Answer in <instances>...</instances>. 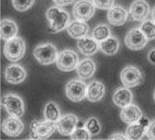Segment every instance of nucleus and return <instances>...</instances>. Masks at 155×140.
<instances>
[{
	"label": "nucleus",
	"mask_w": 155,
	"mask_h": 140,
	"mask_svg": "<svg viewBox=\"0 0 155 140\" xmlns=\"http://www.w3.org/2000/svg\"><path fill=\"white\" fill-rule=\"evenodd\" d=\"M46 19L48 21L49 31L58 33L67 28L70 23V15L58 6H54L46 11Z\"/></svg>",
	"instance_id": "obj_1"
},
{
	"label": "nucleus",
	"mask_w": 155,
	"mask_h": 140,
	"mask_svg": "<svg viewBox=\"0 0 155 140\" xmlns=\"http://www.w3.org/2000/svg\"><path fill=\"white\" fill-rule=\"evenodd\" d=\"M26 52V43L20 36H15L9 40H6L4 44L3 53L5 58L10 62H17L24 57Z\"/></svg>",
	"instance_id": "obj_2"
},
{
	"label": "nucleus",
	"mask_w": 155,
	"mask_h": 140,
	"mask_svg": "<svg viewBox=\"0 0 155 140\" xmlns=\"http://www.w3.org/2000/svg\"><path fill=\"white\" fill-rule=\"evenodd\" d=\"M58 52L57 47L51 42L38 45L33 51V55L38 62L42 65H49L57 63L58 57Z\"/></svg>",
	"instance_id": "obj_3"
},
{
	"label": "nucleus",
	"mask_w": 155,
	"mask_h": 140,
	"mask_svg": "<svg viewBox=\"0 0 155 140\" xmlns=\"http://www.w3.org/2000/svg\"><path fill=\"white\" fill-rule=\"evenodd\" d=\"M2 106L6 109V111L9 113V115L15 117H21L24 114L25 107L24 102L20 96L15 93H7L4 94L2 97Z\"/></svg>",
	"instance_id": "obj_4"
},
{
	"label": "nucleus",
	"mask_w": 155,
	"mask_h": 140,
	"mask_svg": "<svg viewBox=\"0 0 155 140\" xmlns=\"http://www.w3.org/2000/svg\"><path fill=\"white\" fill-rule=\"evenodd\" d=\"M87 86L81 79H73L66 84L65 94L72 102L79 103L86 98Z\"/></svg>",
	"instance_id": "obj_5"
},
{
	"label": "nucleus",
	"mask_w": 155,
	"mask_h": 140,
	"mask_svg": "<svg viewBox=\"0 0 155 140\" xmlns=\"http://www.w3.org/2000/svg\"><path fill=\"white\" fill-rule=\"evenodd\" d=\"M31 136L32 139H47L57 130L56 122L51 121H38L33 120L31 123Z\"/></svg>",
	"instance_id": "obj_6"
},
{
	"label": "nucleus",
	"mask_w": 155,
	"mask_h": 140,
	"mask_svg": "<svg viewBox=\"0 0 155 140\" xmlns=\"http://www.w3.org/2000/svg\"><path fill=\"white\" fill-rule=\"evenodd\" d=\"M121 82L124 87H135L140 86L144 83V75L142 71L135 65H127L126 66L120 74Z\"/></svg>",
	"instance_id": "obj_7"
},
{
	"label": "nucleus",
	"mask_w": 155,
	"mask_h": 140,
	"mask_svg": "<svg viewBox=\"0 0 155 140\" xmlns=\"http://www.w3.org/2000/svg\"><path fill=\"white\" fill-rule=\"evenodd\" d=\"M80 63L78 54L71 49H64L58 54L57 60V66L63 72H70L77 68Z\"/></svg>",
	"instance_id": "obj_8"
},
{
	"label": "nucleus",
	"mask_w": 155,
	"mask_h": 140,
	"mask_svg": "<svg viewBox=\"0 0 155 140\" xmlns=\"http://www.w3.org/2000/svg\"><path fill=\"white\" fill-rule=\"evenodd\" d=\"M147 41L148 39L145 34L142 32L140 27L129 30L124 36V44L128 49L133 51L142 50L147 44Z\"/></svg>",
	"instance_id": "obj_9"
},
{
	"label": "nucleus",
	"mask_w": 155,
	"mask_h": 140,
	"mask_svg": "<svg viewBox=\"0 0 155 140\" xmlns=\"http://www.w3.org/2000/svg\"><path fill=\"white\" fill-rule=\"evenodd\" d=\"M128 14L132 20L143 22L150 14V6L146 0H134L129 7Z\"/></svg>",
	"instance_id": "obj_10"
},
{
	"label": "nucleus",
	"mask_w": 155,
	"mask_h": 140,
	"mask_svg": "<svg viewBox=\"0 0 155 140\" xmlns=\"http://www.w3.org/2000/svg\"><path fill=\"white\" fill-rule=\"evenodd\" d=\"M95 8L93 1L90 0H79L73 7V15L76 19L87 21L91 19L95 14Z\"/></svg>",
	"instance_id": "obj_11"
},
{
	"label": "nucleus",
	"mask_w": 155,
	"mask_h": 140,
	"mask_svg": "<svg viewBox=\"0 0 155 140\" xmlns=\"http://www.w3.org/2000/svg\"><path fill=\"white\" fill-rule=\"evenodd\" d=\"M79 122V119L75 114H66L64 116H61L57 122V131L59 135L68 136L72 135V132L77 128V124Z\"/></svg>",
	"instance_id": "obj_12"
},
{
	"label": "nucleus",
	"mask_w": 155,
	"mask_h": 140,
	"mask_svg": "<svg viewBox=\"0 0 155 140\" xmlns=\"http://www.w3.org/2000/svg\"><path fill=\"white\" fill-rule=\"evenodd\" d=\"M4 77L6 82H8L9 84H17L25 81L27 77V72L21 65L12 63L6 67Z\"/></svg>",
	"instance_id": "obj_13"
},
{
	"label": "nucleus",
	"mask_w": 155,
	"mask_h": 140,
	"mask_svg": "<svg viewBox=\"0 0 155 140\" xmlns=\"http://www.w3.org/2000/svg\"><path fill=\"white\" fill-rule=\"evenodd\" d=\"M23 130H24V124L19 117L9 115V117L6 118L2 123V131L8 136H18L21 135Z\"/></svg>",
	"instance_id": "obj_14"
},
{
	"label": "nucleus",
	"mask_w": 155,
	"mask_h": 140,
	"mask_svg": "<svg viewBox=\"0 0 155 140\" xmlns=\"http://www.w3.org/2000/svg\"><path fill=\"white\" fill-rule=\"evenodd\" d=\"M128 12L122 6L114 5L111 9L107 11V20L113 26H122L127 21Z\"/></svg>",
	"instance_id": "obj_15"
},
{
	"label": "nucleus",
	"mask_w": 155,
	"mask_h": 140,
	"mask_svg": "<svg viewBox=\"0 0 155 140\" xmlns=\"http://www.w3.org/2000/svg\"><path fill=\"white\" fill-rule=\"evenodd\" d=\"M77 46L79 51L85 57H91L96 54L100 49V42L92 36H84L78 39Z\"/></svg>",
	"instance_id": "obj_16"
},
{
	"label": "nucleus",
	"mask_w": 155,
	"mask_h": 140,
	"mask_svg": "<svg viewBox=\"0 0 155 140\" xmlns=\"http://www.w3.org/2000/svg\"><path fill=\"white\" fill-rule=\"evenodd\" d=\"M142 117H143L142 111L138 106L134 104H130L127 107L122 108V111L120 112L121 120H123V122L128 125L139 122L142 119Z\"/></svg>",
	"instance_id": "obj_17"
},
{
	"label": "nucleus",
	"mask_w": 155,
	"mask_h": 140,
	"mask_svg": "<svg viewBox=\"0 0 155 140\" xmlns=\"http://www.w3.org/2000/svg\"><path fill=\"white\" fill-rule=\"evenodd\" d=\"M112 100L116 107L124 108L128 105L132 104L133 94L129 89V87H119L115 90L114 94H113Z\"/></svg>",
	"instance_id": "obj_18"
},
{
	"label": "nucleus",
	"mask_w": 155,
	"mask_h": 140,
	"mask_svg": "<svg viewBox=\"0 0 155 140\" xmlns=\"http://www.w3.org/2000/svg\"><path fill=\"white\" fill-rule=\"evenodd\" d=\"M68 35L74 39H80L87 36L89 32V26L86 21L76 19L71 21L66 28Z\"/></svg>",
	"instance_id": "obj_19"
},
{
	"label": "nucleus",
	"mask_w": 155,
	"mask_h": 140,
	"mask_svg": "<svg viewBox=\"0 0 155 140\" xmlns=\"http://www.w3.org/2000/svg\"><path fill=\"white\" fill-rule=\"evenodd\" d=\"M97 69V65L95 60L87 57L86 59H83L79 63L77 66V74L81 80H87V79L91 78Z\"/></svg>",
	"instance_id": "obj_20"
},
{
	"label": "nucleus",
	"mask_w": 155,
	"mask_h": 140,
	"mask_svg": "<svg viewBox=\"0 0 155 140\" xmlns=\"http://www.w3.org/2000/svg\"><path fill=\"white\" fill-rule=\"evenodd\" d=\"M105 95V87L102 82L93 81L88 84L86 99L90 102L96 103L102 100Z\"/></svg>",
	"instance_id": "obj_21"
},
{
	"label": "nucleus",
	"mask_w": 155,
	"mask_h": 140,
	"mask_svg": "<svg viewBox=\"0 0 155 140\" xmlns=\"http://www.w3.org/2000/svg\"><path fill=\"white\" fill-rule=\"evenodd\" d=\"M18 33L16 23L10 18H3L0 23V35L3 40H9L15 38Z\"/></svg>",
	"instance_id": "obj_22"
},
{
	"label": "nucleus",
	"mask_w": 155,
	"mask_h": 140,
	"mask_svg": "<svg viewBox=\"0 0 155 140\" xmlns=\"http://www.w3.org/2000/svg\"><path fill=\"white\" fill-rule=\"evenodd\" d=\"M147 127V126L145 125L144 123H142L141 121L130 124L127 128L124 135H126L127 138L129 140H139L146 135Z\"/></svg>",
	"instance_id": "obj_23"
},
{
	"label": "nucleus",
	"mask_w": 155,
	"mask_h": 140,
	"mask_svg": "<svg viewBox=\"0 0 155 140\" xmlns=\"http://www.w3.org/2000/svg\"><path fill=\"white\" fill-rule=\"evenodd\" d=\"M119 49H120V42L117 38L113 36H110L109 38L100 42V50L107 56L115 55Z\"/></svg>",
	"instance_id": "obj_24"
},
{
	"label": "nucleus",
	"mask_w": 155,
	"mask_h": 140,
	"mask_svg": "<svg viewBox=\"0 0 155 140\" xmlns=\"http://www.w3.org/2000/svg\"><path fill=\"white\" fill-rule=\"evenodd\" d=\"M43 115H44L45 120L51 121V122H57V121L61 117V108H59L57 103L50 101L47 103L44 107Z\"/></svg>",
	"instance_id": "obj_25"
},
{
	"label": "nucleus",
	"mask_w": 155,
	"mask_h": 140,
	"mask_svg": "<svg viewBox=\"0 0 155 140\" xmlns=\"http://www.w3.org/2000/svg\"><path fill=\"white\" fill-rule=\"evenodd\" d=\"M111 36L110 28L106 24H99L95 26V28L92 31V38L96 39L98 42H102L103 40L106 39Z\"/></svg>",
	"instance_id": "obj_26"
},
{
	"label": "nucleus",
	"mask_w": 155,
	"mask_h": 140,
	"mask_svg": "<svg viewBox=\"0 0 155 140\" xmlns=\"http://www.w3.org/2000/svg\"><path fill=\"white\" fill-rule=\"evenodd\" d=\"M140 29L145 34L148 40L155 39V21H153L152 19L150 20L147 19L145 21H143L140 26Z\"/></svg>",
	"instance_id": "obj_27"
},
{
	"label": "nucleus",
	"mask_w": 155,
	"mask_h": 140,
	"mask_svg": "<svg viewBox=\"0 0 155 140\" xmlns=\"http://www.w3.org/2000/svg\"><path fill=\"white\" fill-rule=\"evenodd\" d=\"M84 127L86 128V130L90 132L91 135H97L102 131V127H101L100 121L96 117H90L86 122Z\"/></svg>",
	"instance_id": "obj_28"
},
{
	"label": "nucleus",
	"mask_w": 155,
	"mask_h": 140,
	"mask_svg": "<svg viewBox=\"0 0 155 140\" xmlns=\"http://www.w3.org/2000/svg\"><path fill=\"white\" fill-rule=\"evenodd\" d=\"M35 0H12L14 8L17 12H25L35 4Z\"/></svg>",
	"instance_id": "obj_29"
},
{
	"label": "nucleus",
	"mask_w": 155,
	"mask_h": 140,
	"mask_svg": "<svg viewBox=\"0 0 155 140\" xmlns=\"http://www.w3.org/2000/svg\"><path fill=\"white\" fill-rule=\"evenodd\" d=\"M71 138L74 140H88L91 138V135L89 132L86 128H76L75 131L72 132V135H70Z\"/></svg>",
	"instance_id": "obj_30"
},
{
	"label": "nucleus",
	"mask_w": 155,
	"mask_h": 140,
	"mask_svg": "<svg viewBox=\"0 0 155 140\" xmlns=\"http://www.w3.org/2000/svg\"><path fill=\"white\" fill-rule=\"evenodd\" d=\"M96 8L101 10H107L111 9L114 6L115 0H92Z\"/></svg>",
	"instance_id": "obj_31"
},
{
	"label": "nucleus",
	"mask_w": 155,
	"mask_h": 140,
	"mask_svg": "<svg viewBox=\"0 0 155 140\" xmlns=\"http://www.w3.org/2000/svg\"><path fill=\"white\" fill-rule=\"evenodd\" d=\"M146 135L147 136L148 139L155 140V120H152L151 122H150V124L147 125Z\"/></svg>",
	"instance_id": "obj_32"
},
{
	"label": "nucleus",
	"mask_w": 155,
	"mask_h": 140,
	"mask_svg": "<svg viewBox=\"0 0 155 140\" xmlns=\"http://www.w3.org/2000/svg\"><path fill=\"white\" fill-rule=\"evenodd\" d=\"M54 3L58 6H68L75 2V0H53Z\"/></svg>",
	"instance_id": "obj_33"
},
{
	"label": "nucleus",
	"mask_w": 155,
	"mask_h": 140,
	"mask_svg": "<svg viewBox=\"0 0 155 140\" xmlns=\"http://www.w3.org/2000/svg\"><path fill=\"white\" fill-rule=\"evenodd\" d=\"M109 139L112 140H127V136L126 135H124L122 132H116V133H113V135L109 137Z\"/></svg>",
	"instance_id": "obj_34"
},
{
	"label": "nucleus",
	"mask_w": 155,
	"mask_h": 140,
	"mask_svg": "<svg viewBox=\"0 0 155 140\" xmlns=\"http://www.w3.org/2000/svg\"><path fill=\"white\" fill-rule=\"evenodd\" d=\"M147 60H148V62H150V63L155 65V48H154V49H152V50H150V53H148Z\"/></svg>",
	"instance_id": "obj_35"
},
{
	"label": "nucleus",
	"mask_w": 155,
	"mask_h": 140,
	"mask_svg": "<svg viewBox=\"0 0 155 140\" xmlns=\"http://www.w3.org/2000/svg\"><path fill=\"white\" fill-rule=\"evenodd\" d=\"M151 19H152L153 21H155V7L153 8L152 12H151Z\"/></svg>",
	"instance_id": "obj_36"
},
{
	"label": "nucleus",
	"mask_w": 155,
	"mask_h": 140,
	"mask_svg": "<svg viewBox=\"0 0 155 140\" xmlns=\"http://www.w3.org/2000/svg\"><path fill=\"white\" fill-rule=\"evenodd\" d=\"M153 98H154V102H155V90H154V94H153Z\"/></svg>",
	"instance_id": "obj_37"
}]
</instances>
